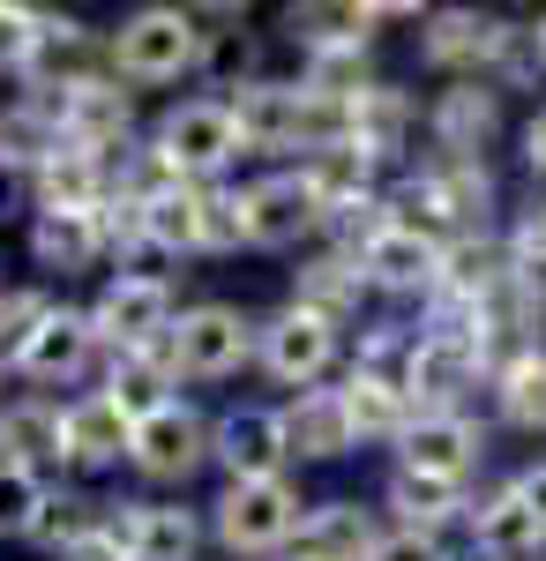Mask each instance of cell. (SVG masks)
<instances>
[{"mask_svg":"<svg viewBox=\"0 0 546 561\" xmlns=\"http://www.w3.org/2000/svg\"><path fill=\"white\" fill-rule=\"evenodd\" d=\"M203 60V31L187 8H143L113 31V68L127 83H180Z\"/></svg>","mask_w":546,"mask_h":561,"instance_id":"6da1fadb","label":"cell"},{"mask_svg":"<svg viewBox=\"0 0 546 561\" xmlns=\"http://www.w3.org/2000/svg\"><path fill=\"white\" fill-rule=\"evenodd\" d=\"M299 494L285 479H232L225 486V502H217V539L232 547V554H277V547H293L299 539Z\"/></svg>","mask_w":546,"mask_h":561,"instance_id":"7a4b0ae2","label":"cell"},{"mask_svg":"<svg viewBox=\"0 0 546 561\" xmlns=\"http://www.w3.org/2000/svg\"><path fill=\"white\" fill-rule=\"evenodd\" d=\"M248 142H240V121H232V105H217V98H195V105H180L166 113V128H158V158H166L180 180H203L217 165H232Z\"/></svg>","mask_w":546,"mask_h":561,"instance_id":"3957f363","label":"cell"},{"mask_svg":"<svg viewBox=\"0 0 546 561\" xmlns=\"http://www.w3.org/2000/svg\"><path fill=\"white\" fill-rule=\"evenodd\" d=\"M166 352H172V367H180V375L217 382V375H232V367L254 352V330H248V314H240V307H187V314L172 322Z\"/></svg>","mask_w":546,"mask_h":561,"instance_id":"277c9868","label":"cell"},{"mask_svg":"<svg viewBox=\"0 0 546 561\" xmlns=\"http://www.w3.org/2000/svg\"><path fill=\"white\" fill-rule=\"evenodd\" d=\"M98 337L113 352H158V337H172V293L166 277H113L105 300L90 307Z\"/></svg>","mask_w":546,"mask_h":561,"instance_id":"5b68a950","label":"cell"},{"mask_svg":"<svg viewBox=\"0 0 546 561\" xmlns=\"http://www.w3.org/2000/svg\"><path fill=\"white\" fill-rule=\"evenodd\" d=\"M442 255H450V240H434L412 217H397L360 248V270L382 293H442Z\"/></svg>","mask_w":546,"mask_h":561,"instance_id":"8992f818","label":"cell"},{"mask_svg":"<svg viewBox=\"0 0 546 561\" xmlns=\"http://www.w3.org/2000/svg\"><path fill=\"white\" fill-rule=\"evenodd\" d=\"M405 465L397 472H420V479H450V486H464V472L479 465V449H487V434L471 427L464 412H420L412 427H405Z\"/></svg>","mask_w":546,"mask_h":561,"instance_id":"52a82bcc","label":"cell"},{"mask_svg":"<svg viewBox=\"0 0 546 561\" xmlns=\"http://www.w3.org/2000/svg\"><path fill=\"white\" fill-rule=\"evenodd\" d=\"M337 359V322H322V314H307V307H285L270 330H262V367L277 375V382H315V375H330Z\"/></svg>","mask_w":546,"mask_h":561,"instance_id":"ba28073f","label":"cell"},{"mask_svg":"<svg viewBox=\"0 0 546 561\" xmlns=\"http://www.w3.org/2000/svg\"><path fill=\"white\" fill-rule=\"evenodd\" d=\"M240 203H248V248H293L299 232L322 225V203H315V187H307L299 173L254 180Z\"/></svg>","mask_w":546,"mask_h":561,"instance_id":"9c48e42d","label":"cell"},{"mask_svg":"<svg viewBox=\"0 0 546 561\" xmlns=\"http://www.w3.org/2000/svg\"><path fill=\"white\" fill-rule=\"evenodd\" d=\"M127 457H135L150 479H187L203 457H211V434H203V420H195L187 404H166V412L135 420V449H127Z\"/></svg>","mask_w":546,"mask_h":561,"instance_id":"30bf717a","label":"cell"},{"mask_svg":"<svg viewBox=\"0 0 546 561\" xmlns=\"http://www.w3.org/2000/svg\"><path fill=\"white\" fill-rule=\"evenodd\" d=\"M412 203H426V217H442V225H457V240H471V225L487 217L494 203V180L479 158H434L412 187Z\"/></svg>","mask_w":546,"mask_h":561,"instance_id":"8fae6325","label":"cell"},{"mask_svg":"<svg viewBox=\"0 0 546 561\" xmlns=\"http://www.w3.org/2000/svg\"><path fill=\"white\" fill-rule=\"evenodd\" d=\"M375 547H382V531L360 502H322V510L299 517L293 561H367Z\"/></svg>","mask_w":546,"mask_h":561,"instance_id":"7c38bea8","label":"cell"},{"mask_svg":"<svg viewBox=\"0 0 546 561\" xmlns=\"http://www.w3.org/2000/svg\"><path fill=\"white\" fill-rule=\"evenodd\" d=\"M502 31L509 23H487V15H471V8H450V15H434L426 23V60L434 68H450L464 83H479V68H494V53H502Z\"/></svg>","mask_w":546,"mask_h":561,"instance_id":"4fadbf2b","label":"cell"},{"mask_svg":"<svg viewBox=\"0 0 546 561\" xmlns=\"http://www.w3.org/2000/svg\"><path fill=\"white\" fill-rule=\"evenodd\" d=\"M277 420H285V449H293V457H315V465H322V457H344V449H352V412H344V389H299V404L293 412H277Z\"/></svg>","mask_w":546,"mask_h":561,"instance_id":"5bb4252c","label":"cell"},{"mask_svg":"<svg viewBox=\"0 0 546 561\" xmlns=\"http://www.w3.org/2000/svg\"><path fill=\"white\" fill-rule=\"evenodd\" d=\"M217 457H225L232 479H277V465L293 457L285 449V420L277 412H232L217 427Z\"/></svg>","mask_w":546,"mask_h":561,"instance_id":"9a60e30c","label":"cell"},{"mask_svg":"<svg viewBox=\"0 0 546 561\" xmlns=\"http://www.w3.org/2000/svg\"><path fill=\"white\" fill-rule=\"evenodd\" d=\"M53 457H68V412H53V404H8L0 412V465H15V472H38Z\"/></svg>","mask_w":546,"mask_h":561,"instance_id":"2e32d148","label":"cell"},{"mask_svg":"<svg viewBox=\"0 0 546 561\" xmlns=\"http://www.w3.org/2000/svg\"><path fill=\"white\" fill-rule=\"evenodd\" d=\"M127 128V90L113 83H68L60 90V135H68V150H105L113 135Z\"/></svg>","mask_w":546,"mask_h":561,"instance_id":"e0dca14e","label":"cell"},{"mask_svg":"<svg viewBox=\"0 0 546 561\" xmlns=\"http://www.w3.org/2000/svg\"><path fill=\"white\" fill-rule=\"evenodd\" d=\"M405 128H412V105H405L389 83H367L352 105H344V142H352V150H367L375 165L405 150Z\"/></svg>","mask_w":546,"mask_h":561,"instance_id":"ac0fdd59","label":"cell"},{"mask_svg":"<svg viewBox=\"0 0 546 561\" xmlns=\"http://www.w3.org/2000/svg\"><path fill=\"white\" fill-rule=\"evenodd\" d=\"M299 180L315 187L322 217H337V210H367V180H375V158H367V150H352V142H322V150L299 165Z\"/></svg>","mask_w":546,"mask_h":561,"instance_id":"d6986e66","label":"cell"},{"mask_svg":"<svg viewBox=\"0 0 546 561\" xmlns=\"http://www.w3.org/2000/svg\"><path fill=\"white\" fill-rule=\"evenodd\" d=\"M471 539H479V554H487V561H539L546 554V524L524 510V494H516V486L494 494V502L471 517Z\"/></svg>","mask_w":546,"mask_h":561,"instance_id":"ffe728a7","label":"cell"},{"mask_svg":"<svg viewBox=\"0 0 546 561\" xmlns=\"http://www.w3.org/2000/svg\"><path fill=\"white\" fill-rule=\"evenodd\" d=\"M494 121H502V105H494L487 83H450L434 98V142L450 158H479V142L494 135Z\"/></svg>","mask_w":546,"mask_h":561,"instance_id":"44dd1931","label":"cell"},{"mask_svg":"<svg viewBox=\"0 0 546 561\" xmlns=\"http://www.w3.org/2000/svg\"><path fill=\"white\" fill-rule=\"evenodd\" d=\"M31 248H38L45 270H90V255L105 248V210H38L31 225Z\"/></svg>","mask_w":546,"mask_h":561,"instance_id":"7402d4cb","label":"cell"},{"mask_svg":"<svg viewBox=\"0 0 546 561\" xmlns=\"http://www.w3.org/2000/svg\"><path fill=\"white\" fill-rule=\"evenodd\" d=\"M127 561H195V517L187 510H127L113 517Z\"/></svg>","mask_w":546,"mask_h":561,"instance_id":"603a6c76","label":"cell"},{"mask_svg":"<svg viewBox=\"0 0 546 561\" xmlns=\"http://www.w3.org/2000/svg\"><path fill=\"white\" fill-rule=\"evenodd\" d=\"M344 412H352V427H360V434H389V442H405V427L420 420L412 389L389 382V375H367V367H352V382H344Z\"/></svg>","mask_w":546,"mask_h":561,"instance_id":"cb8c5ba5","label":"cell"},{"mask_svg":"<svg viewBox=\"0 0 546 561\" xmlns=\"http://www.w3.org/2000/svg\"><path fill=\"white\" fill-rule=\"evenodd\" d=\"M172 375H180V367H172L166 345H158V352H121L113 375H105V397L121 404L127 420H150V412H166V404H172V397H166Z\"/></svg>","mask_w":546,"mask_h":561,"instance_id":"d4e9b609","label":"cell"},{"mask_svg":"<svg viewBox=\"0 0 546 561\" xmlns=\"http://www.w3.org/2000/svg\"><path fill=\"white\" fill-rule=\"evenodd\" d=\"M135 449V420H127L113 397H83L68 412V465H113Z\"/></svg>","mask_w":546,"mask_h":561,"instance_id":"484cf974","label":"cell"},{"mask_svg":"<svg viewBox=\"0 0 546 561\" xmlns=\"http://www.w3.org/2000/svg\"><path fill=\"white\" fill-rule=\"evenodd\" d=\"M38 195H45V210H105V158L53 142L38 165Z\"/></svg>","mask_w":546,"mask_h":561,"instance_id":"4316f807","label":"cell"},{"mask_svg":"<svg viewBox=\"0 0 546 561\" xmlns=\"http://www.w3.org/2000/svg\"><path fill=\"white\" fill-rule=\"evenodd\" d=\"M203 203H211V195L187 187V180L166 187V195H150V203H143V240H150V248H172V255H195V248H203Z\"/></svg>","mask_w":546,"mask_h":561,"instance_id":"83f0119b","label":"cell"},{"mask_svg":"<svg viewBox=\"0 0 546 561\" xmlns=\"http://www.w3.org/2000/svg\"><path fill=\"white\" fill-rule=\"evenodd\" d=\"M90 345H98V322H90V314H68V307H60V314H53V322L38 330V345L23 352V367H31L38 382H60V375H83Z\"/></svg>","mask_w":546,"mask_h":561,"instance_id":"f1b7e54d","label":"cell"},{"mask_svg":"<svg viewBox=\"0 0 546 561\" xmlns=\"http://www.w3.org/2000/svg\"><path fill=\"white\" fill-rule=\"evenodd\" d=\"M360 285H367V270H360V255H322L299 270V307L307 314H322V322H337V314H352L360 307Z\"/></svg>","mask_w":546,"mask_h":561,"instance_id":"f546056e","label":"cell"},{"mask_svg":"<svg viewBox=\"0 0 546 561\" xmlns=\"http://www.w3.org/2000/svg\"><path fill=\"white\" fill-rule=\"evenodd\" d=\"M494 397H502V420L524 434L546 427V352H516L502 375H494Z\"/></svg>","mask_w":546,"mask_h":561,"instance_id":"4dcf8cb0","label":"cell"},{"mask_svg":"<svg viewBox=\"0 0 546 561\" xmlns=\"http://www.w3.org/2000/svg\"><path fill=\"white\" fill-rule=\"evenodd\" d=\"M389 510L405 517V531H426V539H434V524H442V517H457V510H464V494L450 486V479L397 472V479H389Z\"/></svg>","mask_w":546,"mask_h":561,"instance_id":"1f68e13d","label":"cell"},{"mask_svg":"<svg viewBox=\"0 0 546 561\" xmlns=\"http://www.w3.org/2000/svg\"><path fill=\"white\" fill-rule=\"evenodd\" d=\"M293 38H307L315 53H360L367 45V23H382L375 8H293L285 15Z\"/></svg>","mask_w":546,"mask_h":561,"instance_id":"d6a6232c","label":"cell"},{"mask_svg":"<svg viewBox=\"0 0 546 561\" xmlns=\"http://www.w3.org/2000/svg\"><path fill=\"white\" fill-rule=\"evenodd\" d=\"M45 322H53L45 293H0V367H23V352L38 345Z\"/></svg>","mask_w":546,"mask_h":561,"instance_id":"836d02e7","label":"cell"},{"mask_svg":"<svg viewBox=\"0 0 546 561\" xmlns=\"http://www.w3.org/2000/svg\"><path fill=\"white\" fill-rule=\"evenodd\" d=\"M98 531H105V517L90 510L83 494H53L31 539H45V547H68V554H83V547H90V539H98Z\"/></svg>","mask_w":546,"mask_h":561,"instance_id":"e575fe53","label":"cell"},{"mask_svg":"<svg viewBox=\"0 0 546 561\" xmlns=\"http://www.w3.org/2000/svg\"><path fill=\"white\" fill-rule=\"evenodd\" d=\"M45 502H53V494L38 486V472L0 465V539H31L38 517H45Z\"/></svg>","mask_w":546,"mask_h":561,"instance_id":"d590c367","label":"cell"},{"mask_svg":"<svg viewBox=\"0 0 546 561\" xmlns=\"http://www.w3.org/2000/svg\"><path fill=\"white\" fill-rule=\"evenodd\" d=\"M45 45V15L38 8H15V0H0V76H15V68H31Z\"/></svg>","mask_w":546,"mask_h":561,"instance_id":"8d00e7d4","label":"cell"},{"mask_svg":"<svg viewBox=\"0 0 546 561\" xmlns=\"http://www.w3.org/2000/svg\"><path fill=\"white\" fill-rule=\"evenodd\" d=\"M248 240V203L240 195H211L203 203V248H240Z\"/></svg>","mask_w":546,"mask_h":561,"instance_id":"74e56055","label":"cell"},{"mask_svg":"<svg viewBox=\"0 0 546 561\" xmlns=\"http://www.w3.org/2000/svg\"><path fill=\"white\" fill-rule=\"evenodd\" d=\"M509 285H516L532 307H546V248H524V255L509 248Z\"/></svg>","mask_w":546,"mask_h":561,"instance_id":"f35d334b","label":"cell"},{"mask_svg":"<svg viewBox=\"0 0 546 561\" xmlns=\"http://www.w3.org/2000/svg\"><path fill=\"white\" fill-rule=\"evenodd\" d=\"M367 561H450V554H442V547H434L426 531H389V539H382Z\"/></svg>","mask_w":546,"mask_h":561,"instance_id":"ab89813d","label":"cell"},{"mask_svg":"<svg viewBox=\"0 0 546 561\" xmlns=\"http://www.w3.org/2000/svg\"><path fill=\"white\" fill-rule=\"evenodd\" d=\"M516 494H524V510H532V517L546 524V465H532V472L516 479Z\"/></svg>","mask_w":546,"mask_h":561,"instance_id":"60d3db41","label":"cell"},{"mask_svg":"<svg viewBox=\"0 0 546 561\" xmlns=\"http://www.w3.org/2000/svg\"><path fill=\"white\" fill-rule=\"evenodd\" d=\"M524 165H532V173H546V105L532 113V128H524Z\"/></svg>","mask_w":546,"mask_h":561,"instance_id":"b9f144b4","label":"cell"},{"mask_svg":"<svg viewBox=\"0 0 546 561\" xmlns=\"http://www.w3.org/2000/svg\"><path fill=\"white\" fill-rule=\"evenodd\" d=\"M8 195H15V173H8V158H0V203H8Z\"/></svg>","mask_w":546,"mask_h":561,"instance_id":"7bdbcfd3","label":"cell"},{"mask_svg":"<svg viewBox=\"0 0 546 561\" xmlns=\"http://www.w3.org/2000/svg\"><path fill=\"white\" fill-rule=\"evenodd\" d=\"M539 38H546V23H539Z\"/></svg>","mask_w":546,"mask_h":561,"instance_id":"ee69618b","label":"cell"}]
</instances>
